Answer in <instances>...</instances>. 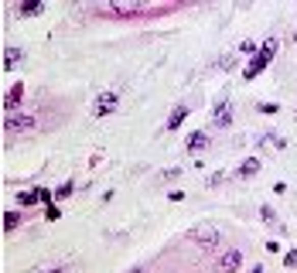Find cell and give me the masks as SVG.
I'll return each instance as SVG.
<instances>
[{
	"mask_svg": "<svg viewBox=\"0 0 297 273\" xmlns=\"http://www.w3.org/2000/svg\"><path fill=\"white\" fill-rule=\"evenodd\" d=\"M277 48H280V41H277V38H266V41L260 45V51H256V55H253L250 62H246V68H242V79H250V82L256 79V75H260L263 68H266L270 62H274Z\"/></svg>",
	"mask_w": 297,
	"mask_h": 273,
	"instance_id": "obj_1",
	"label": "cell"
},
{
	"mask_svg": "<svg viewBox=\"0 0 297 273\" xmlns=\"http://www.w3.org/2000/svg\"><path fill=\"white\" fill-rule=\"evenodd\" d=\"M35 116L24 113V110H17V113H7L4 116V133L7 137H17V133H28V130H35Z\"/></svg>",
	"mask_w": 297,
	"mask_h": 273,
	"instance_id": "obj_2",
	"label": "cell"
},
{
	"mask_svg": "<svg viewBox=\"0 0 297 273\" xmlns=\"http://www.w3.org/2000/svg\"><path fill=\"white\" fill-rule=\"evenodd\" d=\"M116 106H120V92L116 89H106L96 96V106H92V116H110L116 113Z\"/></svg>",
	"mask_w": 297,
	"mask_h": 273,
	"instance_id": "obj_3",
	"label": "cell"
},
{
	"mask_svg": "<svg viewBox=\"0 0 297 273\" xmlns=\"http://www.w3.org/2000/svg\"><path fill=\"white\" fill-rule=\"evenodd\" d=\"M188 239H192V242H198V246H205V250L219 246V232H215L212 226H198V229H188Z\"/></svg>",
	"mask_w": 297,
	"mask_h": 273,
	"instance_id": "obj_4",
	"label": "cell"
},
{
	"mask_svg": "<svg viewBox=\"0 0 297 273\" xmlns=\"http://www.w3.org/2000/svg\"><path fill=\"white\" fill-rule=\"evenodd\" d=\"M239 263H242V253L236 250V246H229V250L219 256V273H236Z\"/></svg>",
	"mask_w": 297,
	"mask_h": 273,
	"instance_id": "obj_5",
	"label": "cell"
},
{
	"mask_svg": "<svg viewBox=\"0 0 297 273\" xmlns=\"http://www.w3.org/2000/svg\"><path fill=\"white\" fill-rule=\"evenodd\" d=\"M21 99H24V82H14L11 92L4 96V110H7V113H17V110H21Z\"/></svg>",
	"mask_w": 297,
	"mask_h": 273,
	"instance_id": "obj_6",
	"label": "cell"
},
{
	"mask_svg": "<svg viewBox=\"0 0 297 273\" xmlns=\"http://www.w3.org/2000/svg\"><path fill=\"white\" fill-rule=\"evenodd\" d=\"M48 195H55V192L35 188V192H21V195H17V202H21V205H38V202H48Z\"/></svg>",
	"mask_w": 297,
	"mask_h": 273,
	"instance_id": "obj_7",
	"label": "cell"
},
{
	"mask_svg": "<svg viewBox=\"0 0 297 273\" xmlns=\"http://www.w3.org/2000/svg\"><path fill=\"white\" fill-rule=\"evenodd\" d=\"M21 62H24V51H21V48H4V72H11V68H17V65H21Z\"/></svg>",
	"mask_w": 297,
	"mask_h": 273,
	"instance_id": "obj_8",
	"label": "cell"
},
{
	"mask_svg": "<svg viewBox=\"0 0 297 273\" xmlns=\"http://www.w3.org/2000/svg\"><path fill=\"white\" fill-rule=\"evenodd\" d=\"M212 123H215L219 130L232 123V110H229V102H219V106H215V116H212Z\"/></svg>",
	"mask_w": 297,
	"mask_h": 273,
	"instance_id": "obj_9",
	"label": "cell"
},
{
	"mask_svg": "<svg viewBox=\"0 0 297 273\" xmlns=\"http://www.w3.org/2000/svg\"><path fill=\"white\" fill-rule=\"evenodd\" d=\"M205 147H208V137L195 130V133L188 137V154H202V150H205Z\"/></svg>",
	"mask_w": 297,
	"mask_h": 273,
	"instance_id": "obj_10",
	"label": "cell"
},
{
	"mask_svg": "<svg viewBox=\"0 0 297 273\" xmlns=\"http://www.w3.org/2000/svg\"><path fill=\"white\" fill-rule=\"evenodd\" d=\"M260 168H263L260 160L250 157V160H242V164H239V171H236V174H239V178H256V174H260Z\"/></svg>",
	"mask_w": 297,
	"mask_h": 273,
	"instance_id": "obj_11",
	"label": "cell"
},
{
	"mask_svg": "<svg viewBox=\"0 0 297 273\" xmlns=\"http://www.w3.org/2000/svg\"><path fill=\"white\" fill-rule=\"evenodd\" d=\"M192 113V110H188V106H174V113L168 116V130H178V126L184 123V116Z\"/></svg>",
	"mask_w": 297,
	"mask_h": 273,
	"instance_id": "obj_12",
	"label": "cell"
},
{
	"mask_svg": "<svg viewBox=\"0 0 297 273\" xmlns=\"http://www.w3.org/2000/svg\"><path fill=\"white\" fill-rule=\"evenodd\" d=\"M106 14H140L144 7L140 4H110V7H103Z\"/></svg>",
	"mask_w": 297,
	"mask_h": 273,
	"instance_id": "obj_13",
	"label": "cell"
},
{
	"mask_svg": "<svg viewBox=\"0 0 297 273\" xmlns=\"http://www.w3.org/2000/svg\"><path fill=\"white\" fill-rule=\"evenodd\" d=\"M21 226V212H4V232H14Z\"/></svg>",
	"mask_w": 297,
	"mask_h": 273,
	"instance_id": "obj_14",
	"label": "cell"
},
{
	"mask_svg": "<svg viewBox=\"0 0 297 273\" xmlns=\"http://www.w3.org/2000/svg\"><path fill=\"white\" fill-rule=\"evenodd\" d=\"M41 11H45V7H41L38 0H31V4H21V17H38Z\"/></svg>",
	"mask_w": 297,
	"mask_h": 273,
	"instance_id": "obj_15",
	"label": "cell"
},
{
	"mask_svg": "<svg viewBox=\"0 0 297 273\" xmlns=\"http://www.w3.org/2000/svg\"><path fill=\"white\" fill-rule=\"evenodd\" d=\"M72 192H75V181H65L62 188H55V198H69Z\"/></svg>",
	"mask_w": 297,
	"mask_h": 273,
	"instance_id": "obj_16",
	"label": "cell"
},
{
	"mask_svg": "<svg viewBox=\"0 0 297 273\" xmlns=\"http://www.w3.org/2000/svg\"><path fill=\"white\" fill-rule=\"evenodd\" d=\"M260 215H263V222H270V226L277 222V215H274V208H270V205H263V208H260Z\"/></svg>",
	"mask_w": 297,
	"mask_h": 273,
	"instance_id": "obj_17",
	"label": "cell"
},
{
	"mask_svg": "<svg viewBox=\"0 0 297 273\" xmlns=\"http://www.w3.org/2000/svg\"><path fill=\"white\" fill-rule=\"evenodd\" d=\"M256 110H260V113H266V116H270V113H277V110H280V106H274V102H260V106H256Z\"/></svg>",
	"mask_w": 297,
	"mask_h": 273,
	"instance_id": "obj_18",
	"label": "cell"
},
{
	"mask_svg": "<svg viewBox=\"0 0 297 273\" xmlns=\"http://www.w3.org/2000/svg\"><path fill=\"white\" fill-rule=\"evenodd\" d=\"M178 174H181L178 168H171V171H160V181H171V178H178Z\"/></svg>",
	"mask_w": 297,
	"mask_h": 273,
	"instance_id": "obj_19",
	"label": "cell"
},
{
	"mask_svg": "<svg viewBox=\"0 0 297 273\" xmlns=\"http://www.w3.org/2000/svg\"><path fill=\"white\" fill-rule=\"evenodd\" d=\"M239 51H246V55H250V51H253V55H256V51H260V48L253 45V41H242V45H239Z\"/></svg>",
	"mask_w": 297,
	"mask_h": 273,
	"instance_id": "obj_20",
	"label": "cell"
},
{
	"mask_svg": "<svg viewBox=\"0 0 297 273\" xmlns=\"http://www.w3.org/2000/svg\"><path fill=\"white\" fill-rule=\"evenodd\" d=\"M232 65H236V58H232V55H226V58H219V68H232Z\"/></svg>",
	"mask_w": 297,
	"mask_h": 273,
	"instance_id": "obj_21",
	"label": "cell"
},
{
	"mask_svg": "<svg viewBox=\"0 0 297 273\" xmlns=\"http://www.w3.org/2000/svg\"><path fill=\"white\" fill-rule=\"evenodd\" d=\"M284 263H287V266H297V253H287V260H284Z\"/></svg>",
	"mask_w": 297,
	"mask_h": 273,
	"instance_id": "obj_22",
	"label": "cell"
},
{
	"mask_svg": "<svg viewBox=\"0 0 297 273\" xmlns=\"http://www.w3.org/2000/svg\"><path fill=\"white\" fill-rule=\"evenodd\" d=\"M130 273H147V270H144V266H133V270H130Z\"/></svg>",
	"mask_w": 297,
	"mask_h": 273,
	"instance_id": "obj_23",
	"label": "cell"
},
{
	"mask_svg": "<svg viewBox=\"0 0 297 273\" xmlns=\"http://www.w3.org/2000/svg\"><path fill=\"white\" fill-rule=\"evenodd\" d=\"M250 273H266V270H263V266H253V270Z\"/></svg>",
	"mask_w": 297,
	"mask_h": 273,
	"instance_id": "obj_24",
	"label": "cell"
},
{
	"mask_svg": "<svg viewBox=\"0 0 297 273\" xmlns=\"http://www.w3.org/2000/svg\"><path fill=\"white\" fill-rule=\"evenodd\" d=\"M48 273H65V270H62V266H55V270H48Z\"/></svg>",
	"mask_w": 297,
	"mask_h": 273,
	"instance_id": "obj_25",
	"label": "cell"
}]
</instances>
